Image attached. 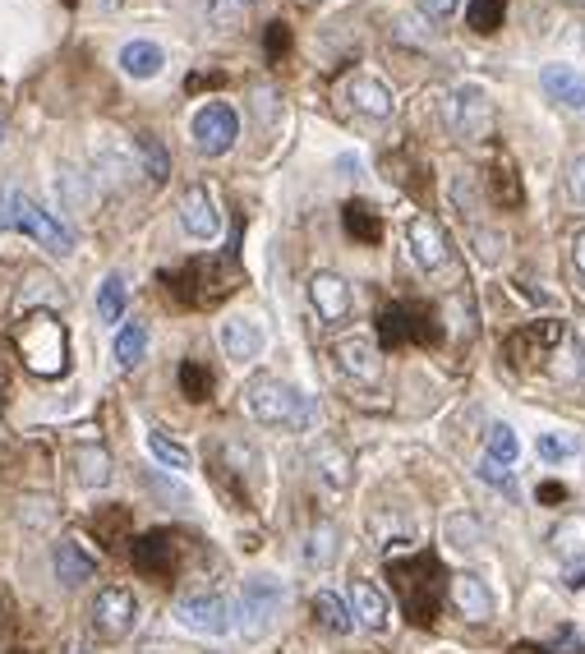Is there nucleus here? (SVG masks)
I'll return each mask as SVG.
<instances>
[{
    "mask_svg": "<svg viewBox=\"0 0 585 654\" xmlns=\"http://www.w3.org/2000/svg\"><path fill=\"white\" fill-rule=\"evenodd\" d=\"M244 406H250V415L268 429H291V433H310L319 429L323 411H319V396L300 392L282 379H254L250 388H244Z\"/></svg>",
    "mask_w": 585,
    "mask_h": 654,
    "instance_id": "obj_1",
    "label": "nucleus"
},
{
    "mask_svg": "<svg viewBox=\"0 0 585 654\" xmlns=\"http://www.w3.org/2000/svg\"><path fill=\"white\" fill-rule=\"evenodd\" d=\"M139 627V600L130 585H107L92 600V632L102 641H125Z\"/></svg>",
    "mask_w": 585,
    "mask_h": 654,
    "instance_id": "obj_7",
    "label": "nucleus"
},
{
    "mask_svg": "<svg viewBox=\"0 0 585 654\" xmlns=\"http://www.w3.org/2000/svg\"><path fill=\"white\" fill-rule=\"evenodd\" d=\"M503 19H507V0H471L466 6V23L475 33H498Z\"/></svg>",
    "mask_w": 585,
    "mask_h": 654,
    "instance_id": "obj_32",
    "label": "nucleus"
},
{
    "mask_svg": "<svg viewBox=\"0 0 585 654\" xmlns=\"http://www.w3.org/2000/svg\"><path fill=\"white\" fill-rule=\"evenodd\" d=\"M125 304H130L125 276H120V272L102 276V286H98V319L102 323H120V319H125Z\"/></svg>",
    "mask_w": 585,
    "mask_h": 654,
    "instance_id": "obj_25",
    "label": "nucleus"
},
{
    "mask_svg": "<svg viewBox=\"0 0 585 654\" xmlns=\"http://www.w3.org/2000/svg\"><path fill=\"white\" fill-rule=\"evenodd\" d=\"M92 525H98V535L107 540V544H115L120 535H125V525H130V512L125 507H107L98 521H92Z\"/></svg>",
    "mask_w": 585,
    "mask_h": 654,
    "instance_id": "obj_44",
    "label": "nucleus"
},
{
    "mask_svg": "<svg viewBox=\"0 0 585 654\" xmlns=\"http://www.w3.org/2000/svg\"><path fill=\"white\" fill-rule=\"evenodd\" d=\"M424 23H428L424 14H396V19H392V38H396V42L428 47V42H434V28H424Z\"/></svg>",
    "mask_w": 585,
    "mask_h": 654,
    "instance_id": "obj_35",
    "label": "nucleus"
},
{
    "mask_svg": "<svg viewBox=\"0 0 585 654\" xmlns=\"http://www.w3.org/2000/svg\"><path fill=\"white\" fill-rule=\"evenodd\" d=\"M567 6H576V10H585V0H567Z\"/></svg>",
    "mask_w": 585,
    "mask_h": 654,
    "instance_id": "obj_53",
    "label": "nucleus"
},
{
    "mask_svg": "<svg viewBox=\"0 0 585 654\" xmlns=\"http://www.w3.org/2000/svg\"><path fill=\"white\" fill-rule=\"evenodd\" d=\"M494 194H498L507 208H521V180H516V171H512L507 158L494 162Z\"/></svg>",
    "mask_w": 585,
    "mask_h": 654,
    "instance_id": "obj_41",
    "label": "nucleus"
},
{
    "mask_svg": "<svg viewBox=\"0 0 585 654\" xmlns=\"http://www.w3.org/2000/svg\"><path fill=\"white\" fill-rule=\"evenodd\" d=\"M314 471H319V480H323L332 493H346V489H351V480H355V461H351V452H346V447H336V443H319V447H314Z\"/></svg>",
    "mask_w": 585,
    "mask_h": 654,
    "instance_id": "obj_20",
    "label": "nucleus"
},
{
    "mask_svg": "<svg viewBox=\"0 0 585 654\" xmlns=\"http://www.w3.org/2000/svg\"><path fill=\"white\" fill-rule=\"evenodd\" d=\"M134 567L143 572V576H152V581H167L171 572H175V563H180V549H175V540L167 535V531H152V535H143V540H134Z\"/></svg>",
    "mask_w": 585,
    "mask_h": 654,
    "instance_id": "obj_16",
    "label": "nucleus"
},
{
    "mask_svg": "<svg viewBox=\"0 0 585 654\" xmlns=\"http://www.w3.org/2000/svg\"><path fill=\"white\" fill-rule=\"evenodd\" d=\"M180 388H184V396H190V401H208V392H212V373L203 369V364H184L180 369Z\"/></svg>",
    "mask_w": 585,
    "mask_h": 654,
    "instance_id": "obj_40",
    "label": "nucleus"
},
{
    "mask_svg": "<svg viewBox=\"0 0 585 654\" xmlns=\"http://www.w3.org/2000/svg\"><path fill=\"white\" fill-rule=\"evenodd\" d=\"M115 66H120V74H125V79L148 83V79H158V74L167 70V51H162L158 42H148V38H134V42L120 47Z\"/></svg>",
    "mask_w": 585,
    "mask_h": 654,
    "instance_id": "obj_19",
    "label": "nucleus"
},
{
    "mask_svg": "<svg viewBox=\"0 0 585 654\" xmlns=\"http://www.w3.org/2000/svg\"><path fill=\"white\" fill-rule=\"evenodd\" d=\"M175 622L199 636H226L235 627V604L226 595H184L175 604Z\"/></svg>",
    "mask_w": 585,
    "mask_h": 654,
    "instance_id": "obj_9",
    "label": "nucleus"
},
{
    "mask_svg": "<svg viewBox=\"0 0 585 654\" xmlns=\"http://www.w3.org/2000/svg\"><path fill=\"white\" fill-rule=\"evenodd\" d=\"M244 10H250V0H203V14L212 28H235Z\"/></svg>",
    "mask_w": 585,
    "mask_h": 654,
    "instance_id": "obj_38",
    "label": "nucleus"
},
{
    "mask_svg": "<svg viewBox=\"0 0 585 654\" xmlns=\"http://www.w3.org/2000/svg\"><path fill=\"white\" fill-rule=\"evenodd\" d=\"M336 553H342V535H336V525L332 521H319L314 531H310V549H304V557H310L314 567H332L336 563Z\"/></svg>",
    "mask_w": 585,
    "mask_h": 654,
    "instance_id": "obj_29",
    "label": "nucleus"
},
{
    "mask_svg": "<svg viewBox=\"0 0 585 654\" xmlns=\"http://www.w3.org/2000/svg\"><path fill=\"white\" fill-rule=\"evenodd\" d=\"M180 227L190 240H218L222 212H218V199H212L208 184H190V190L180 194Z\"/></svg>",
    "mask_w": 585,
    "mask_h": 654,
    "instance_id": "obj_12",
    "label": "nucleus"
},
{
    "mask_svg": "<svg viewBox=\"0 0 585 654\" xmlns=\"http://www.w3.org/2000/svg\"><path fill=\"white\" fill-rule=\"evenodd\" d=\"M461 10V0H420V14L424 19H452Z\"/></svg>",
    "mask_w": 585,
    "mask_h": 654,
    "instance_id": "obj_46",
    "label": "nucleus"
},
{
    "mask_svg": "<svg viewBox=\"0 0 585 654\" xmlns=\"http://www.w3.org/2000/svg\"><path fill=\"white\" fill-rule=\"evenodd\" d=\"M190 139L203 158H226L240 139V115L231 102H203L190 120Z\"/></svg>",
    "mask_w": 585,
    "mask_h": 654,
    "instance_id": "obj_6",
    "label": "nucleus"
},
{
    "mask_svg": "<svg viewBox=\"0 0 585 654\" xmlns=\"http://www.w3.org/2000/svg\"><path fill=\"white\" fill-rule=\"evenodd\" d=\"M539 83H544V92H548L553 102L585 111V79L576 74V66H544L539 70Z\"/></svg>",
    "mask_w": 585,
    "mask_h": 654,
    "instance_id": "obj_21",
    "label": "nucleus"
},
{
    "mask_svg": "<svg viewBox=\"0 0 585 654\" xmlns=\"http://www.w3.org/2000/svg\"><path fill=\"white\" fill-rule=\"evenodd\" d=\"M134 152H139V162H143V175H148L152 184H167V175H171V152L162 148V139H158V134H139V139H134Z\"/></svg>",
    "mask_w": 585,
    "mask_h": 654,
    "instance_id": "obj_26",
    "label": "nucleus"
},
{
    "mask_svg": "<svg viewBox=\"0 0 585 654\" xmlns=\"http://www.w3.org/2000/svg\"><path fill=\"white\" fill-rule=\"evenodd\" d=\"M346 231L360 235V240H379V217H374V208L351 203V208H346Z\"/></svg>",
    "mask_w": 585,
    "mask_h": 654,
    "instance_id": "obj_42",
    "label": "nucleus"
},
{
    "mask_svg": "<svg viewBox=\"0 0 585 654\" xmlns=\"http://www.w3.org/2000/svg\"><path fill=\"white\" fill-rule=\"evenodd\" d=\"M0 227L23 231L28 240H38V244L47 249V254H56V259L74 254V235H70V227L60 222L56 212H47L42 203H33L23 190H0Z\"/></svg>",
    "mask_w": 585,
    "mask_h": 654,
    "instance_id": "obj_3",
    "label": "nucleus"
},
{
    "mask_svg": "<svg viewBox=\"0 0 585 654\" xmlns=\"http://www.w3.org/2000/svg\"><path fill=\"white\" fill-rule=\"evenodd\" d=\"M346 608H351V617H355V627H364V632H387V600H383V590L374 585V581H351V590H346Z\"/></svg>",
    "mask_w": 585,
    "mask_h": 654,
    "instance_id": "obj_18",
    "label": "nucleus"
},
{
    "mask_svg": "<svg viewBox=\"0 0 585 654\" xmlns=\"http://www.w3.org/2000/svg\"><path fill=\"white\" fill-rule=\"evenodd\" d=\"M0 139H6V120H0Z\"/></svg>",
    "mask_w": 585,
    "mask_h": 654,
    "instance_id": "obj_54",
    "label": "nucleus"
},
{
    "mask_svg": "<svg viewBox=\"0 0 585 654\" xmlns=\"http://www.w3.org/2000/svg\"><path fill=\"white\" fill-rule=\"evenodd\" d=\"M332 355H336V364H342L346 379H355L364 388H379L383 383V355H379V346L369 336H342L332 346Z\"/></svg>",
    "mask_w": 585,
    "mask_h": 654,
    "instance_id": "obj_13",
    "label": "nucleus"
},
{
    "mask_svg": "<svg viewBox=\"0 0 585 654\" xmlns=\"http://www.w3.org/2000/svg\"><path fill=\"white\" fill-rule=\"evenodd\" d=\"M74 480L83 489H107L111 484V452L98 447V443H83L74 452Z\"/></svg>",
    "mask_w": 585,
    "mask_h": 654,
    "instance_id": "obj_23",
    "label": "nucleus"
},
{
    "mask_svg": "<svg viewBox=\"0 0 585 654\" xmlns=\"http://www.w3.org/2000/svg\"><path fill=\"white\" fill-rule=\"evenodd\" d=\"M563 581H567L572 590H585V553H581V557H572L567 572H563Z\"/></svg>",
    "mask_w": 585,
    "mask_h": 654,
    "instance_id": "obj_48",
    "label": "nucleus"
},
{
    "mask_svg": "<svg viewBox=\"0 0 585 654\" xmlns=\"http://www.w3.org/2000/svg\"><path fill=\"white\" fill-rule=\"evenodd\" d=\"M447 585H452V604H456V613L466 617V622H488V617H494L498 600H494V590H488L484 576L461 572V576H452Z\"/></svg>",
    "mask_w": 585,
    "mask_h": 654,
    "instance_id": "obj_15",
    "label": "nucleus"
},
{
    "mask_svg": "<svg viewBox=\"0 0 585 654\" xmlns=\"http://www.w3.org/2000/svg\"><path fill=\"white\" fill-rule=\"evenodd\" d=\"M304 295H310V309L319 314V323H346L351 309H355V295L346 286V276H336V272H314Z\"/></svg>",
    "mask_w": 585,
    "mask_h": 654,
    "instance_id": "obj_11",
    "label": "nucleus"
},
{
    "mask_svg": "<svg viewBox=\"0 0 585 654\" xmlns=\"http://www.w3.org/2000/svg\"><path fill=\"white\" fill-rule=\"evenodd\" d=\"M548 544H553V553H558V557H567V563H572V557H581L585 553V516H563L548 531Z\"/></svg>",
    "mask_w": 585,
    "mask_h": 654,
    "instance_id": "obj_28",
    "label": "nucleus"
},
{
    "mask_svg": "<svg viewBox=\"0 0 585 654\" xmlns=\"http://www.w3.org/2000/svg\"><path fill=\"white\" fill-rule=\"evenodd\" d=\"M516 456H521L516 429L512 424H494V429H488V461H494V465H512Z\"/></svg>",
    "mask_w": 585,
    "mask_h": 654,
    "instance_id": "obj_34",
    "label": "nucleus"
},
{
    "mask_svg": "<svg viewBox=\"0 0 585 654\" xmlns=\"http://www.w3.org/2000/svg\"><path fill=\"white\" fill-rule=\"evenodd\" d=\"M314 617H319V627H323V632H332V636L355 632V617H351L346 600H336L332 590H319V595H314Z\"/></svg>",
    "mask_w": 585,
    "mask_h": 654,
    "instance_id": "obj_24",
    "label": "nucleus"
},
{
    "mask_svg": "<svg viewBox=\"0 0 585 654\" xmlns=\"http://www.w3.org/2000/svg\"><path fill=\"white\" fill-rule=\"evenodd\" d=\"M148 355V328L143 323H125L115 332V364L120 369H134Z\"/></svg>",
    "mask_w": 585,
    "mask_h": 654,
    "instance_id": "obj_31",
    "label": "nucleus"
},
{
    "mask_svg": "<svg viewBox=\"0 0 585 654\" xmlns=\"http://www.w3.org/2000/svg\"><path fill=\"white\" fill-rule=\"evenodd\" d=\"M447 124L456 139H471V143L484 139L494 130V102H488V92L480 83H461L447 102Z\"/></svg>",
    "mask_w": 585,
    "mask_h": 654,
    "instance_id": "obj_8",
    "label": "nucleus"
},
{
    "mask_svg": "<svg viewBox=\"0 0 585 654\" xmlns=\"http://www.w3.org/2000/svg\"><path fill=\"white\" fill-rule=\"evenodd\" d=\"M387 581L392 595L402 604V613L411 622H434L438 604H443V563L434 553H411V557H392L387 563Z\"/></svg>",
    "mask_w": 585,
    "mask_h": 654,
    "instance_id": "obj_2",
    "label": "nucleus"
},
{
    "mask_svg": "<svg viewBox=\"0 0 585 654\" xmlns=\"http://www.w3.org/2000/svg\"><path fill=\"white\" fill-rule=\"evenodd\" d=\"M447 199H452V208H456L461 217H475V212H480V190H475L471 175H452Z\"/></svg>",
    "mask_w": 585,
    "mask_h": 654,
    "instance_id": "obj_37",
    "label": "nucleus"
},
{
    "mask_svg": "<svg viewBox=\"0 0 585 654\" xmlns=\"http://www.w3.org/2000/svg\"><path fill=\"white\" fill-rule=\"evenodd\" d=\"M512 654H548V650H539V645H516Z\"/></svg>",
    "mask_w": 585,
    "mask_h": 654,
    "instance_id": "obj_51",
    "label": "nucleus"
},
{
    "mask_svg": "<svg viewBox=\"0 0 585 654\" xmlns=\"http://www.w3.org/2000/svg\"><path fill=\"white\" fill-rule=\"evenodd\" d=\"M56 190H60V199H65L74 212H83L88 208V175H79V171H70V167H60V175H56Z\"/></svg>",
    "mask_w": 585,
    "mask_h": 654,
    "instance_id": "obj_36",
    "label": "nucleus"
},
{
    "mask_svg": "<svg viewBox=\"0 0 585 654\" xmlns=\"http://www.w3.org/2000/svg\"><path fill=\"white\" fill-rule=\"evenodd\" d=\"M572 263H576V272L585 276V227L572 235Z\"/></svg>",
    "mask_w": 585,
    "mask_h": 654,
    "instance_id": "obj_49",
    "label": "nucleus"
},
{
    "mask_svg": "<svg viewBox=\"0 0 585 654\" xmlns=\"http://www.w3.org/2000/svg\"><path fill=\"white\" fill-rule=\"evenodd\" d=\"M286 608V585L276 576H250L240 590V604H235V627L244 641H259L272 632V622L282 617Z\"/></svg>",
    "mask_w": 585,
    "mask_h": 654,
    "instance_id": "obj_5",
    "label": "nucleus"
},
{
    "mask_svg": "<svg viewBox=\"0 0 585 654\" xmlns=\"http://www.w3.org/2000/svg\"><path fill=\"white\" fill-rule=\"evenodd\" d=\"M218 336H222V351H226L231 364H254L268 351V332L254 314H231Z\"/></svg>",
    "mask_w": 585,
    "mask_h": 654,
    "instance_id": "obj_14",
    "label": "nucleus"
},
{
    "mask_svg": "<svg viewBox=\"0 0 585 654\" xmlns=\"http://www.w3.org/2000/svg\"><path fill=\"white\" fill-rule=\"evenodd\" d=\"M535 456L548 461V465H563V461H576L581 456V439L567 429H553V433H539L535 439Z\"/></svg>",
    "mask_w": 585,
    "mask_h": 654,
    "instance_id": "obj_27",
    "label": "nucleus"
},
{
    "mask_svg": "<svg viewBox=\"0 0 585 654\" xmlns=\"http://www.w3.org/2000/svg\"><path fill=\"white\" fill-rule=\"evenodd\" d=\"M92 572H98V557L83 553L79 540L56 544V581L60 585H83V581H92Z\"/></svg>",
    "mask_w": 585,
    "mask_h": 654,
    "instance_id": "obj_22",
    "label": "nucleus"
},
{
    "mask_svg": "<svg viewBox=\"0 0 585 654\" xmlns=\"http://www.w3.org/2000/svg\"><path fill=\"white\" fill-rule=\"evenodd\" d=\"M148 452H152V461H158V465H167V471H190V465H194L190 447H180L175 439H167L162 429L148 433Z\"/></svg>",
    "mask_w": 585,
    "mask_h": 654,
    "instance_id": "obj_30",
    "label": "nucleus"
},
{
    "mask_svg": "<svg viewBox=\"0 0 585 654\" xmlns=\"http://www.w3.org/2000/svg\"><path fill=\"white\" fill-rule=\"evenodd\" d=\"M475 475H480V480H484L488 489H498V493H507V497L516 493V480H512V465H494V461H488V456H484V461L475 465Z\"/></svg>",
    "mask_w": 585,
    "mask_h": 654,
    "instance_id": "obj_43",
    "label": "nucleus"
},
{
    "mask_svg": "<svg viewBox=\"0 0 585 654\" xmlns=\"http://www.w3.org/2000/svg\"><path fill=\"white\" fill-rule=\"evenodd\" d=\"M447 544L452 549H480L484 544V525L475 521V516H466V512H456V516H447Z\"/></svg>",
    "mask_w": 585,
    "mask_h": 654,
    "instance_id": "obj_33",
    "label": "nucleus"
},
{
    "mask_svg": "<svg viewBox=\"0 0 585 654\" xmlns=\"http://www.w3.org/2000/svg\"><path fill=\"white\" fill-rule=\"evenodd\" d=\"M65 328L51 309L42 314H28L23 328H19V355L28 360V369L42 373V379H56V373H65Z\"/></svg>",
    "mask_w": 585,
    "mask_h": 654,
    "instance_id": "obj_4",
    "label": "nucleus"
},
{
    "mask_svg": "<svg viewBox=\"0 0 585 654\" xmlns=\"http://www.w3.org/2000/svg\"><path fill=\"white\" fill-rule=\"evenodd\" d=\"M475 249H480V259H484V263H498L503 240H498L494 231H475Z\"/></svg>",
    "mask_w": 585,
    "mask_h": 654,
    "instance_id": "obj_47",
    "label": "nucleus"
},
{
    "mask_svg": "<svg viewBox=\"0 0 585 654\" xmlns=\"http://www.w3.org/2000/svg\"><path fill=\"white\" fill-rule=\"evenodd\" d=\"M406 244H411V254H415V263H420L424 272L452 268V240H447V231L434 222V217H411Z\"/></svg>",
    "mask_w": 585,
    "mask_h": 654,
    "instance_id": "obj_10",
    "label": "nucleus"
},
{
    "mask_svg": "<svg viewBox=\"0 0 585 654\" xmlns=\"http://www.w3.org/2000/svg\"><path fill=\"white\" fill-rule=\"evenodd\" d=\"M342 98H346L360 115H369V120H387V115L396 111L392 88H387L383 79H374V74H355V79H346V92H342Z\"/></svg>",
    "mask_w": 585,
    "mask_h": 654,
    "instance_id": "obj_17",
    "label": "nucleus"
},
{
    "mask_svg": "<svg viewBox=\"0 0 585 654\" xmlns=\"http://www.w3.org/2000/svg\"><path fill=\"white\" fill-rule=\"evenodd\" d=\"M98 175L120 190V184H125V180L134 175V162H130V158H120V152H111V148H102V152H98Z\"/></svg>",
    "mask_w": 585,
    "mask_h": 654,
    "instance_id": "obj_39",
    "label": "nucleus"
},
{
    "mask_svg": "<svg viewBox=\"0 0 585 654\" xmlns=\"http://www.w3.org/2000/svg\"><path fill=\"white\" fill-rule=\"evenodd\" d=\"M539 497H544V503H563L567 493H563V484H544V489H539Z\"/></svg>",
    "mask_w": 585,
    "mask_h": 654,
    "instance_id": "obj_50",
    "label": "nucleus"
},
{
    "mask_svg": "<svg viewBox=\"0 0 585 654\" xmlns=\"http://www.w3.org/2000/svg\"><path fill=\"white\" fill-rule=\"evenodd\" d=\"M576 360H581V369H585V336L576 341Z\"/></svg>",
    "mask_w": 585,
    "mask_h": 654,
    "instance_id": "obj_52",
    "label": "nucleus"
},
{
    "mask_svg": "<svg viewBox=\"0 0 585 654\" xmlns=\"http://www.w3.org/2000/svg\"><path fill=\"white\" fill-rule=\"evenodd\" d=\"M567 194L576 208H585V152H576L572 167H567Z\"/></svg>",
    "mask_w": 585,
    "mask_h": 654,
    "instance_id": "obj_45",
    "label": "nucleus"
}]
</instances>
